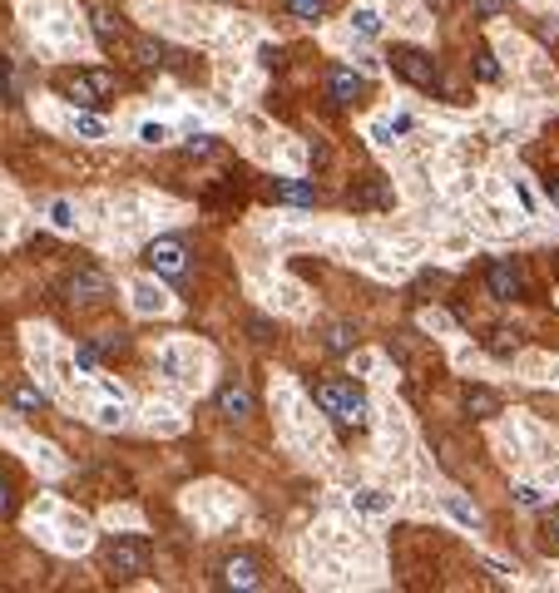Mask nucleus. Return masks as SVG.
<instances>
[{
    "label": "nucleus",
    "instance_id": "f3484780",
    "mask_svg": "<svg viewBox=\"0 0 559 593\" xmlns=\"http://www.w3.org/2000/svg\"><path fill=\"white\" fill-rule=\"evenodd\" d=\"M485 347H490V356H515V351H520V337H515L510 327H495Z\"/></svg>",
    "mask_w": 559,
    "mask_h": 593
},
{
    "label": "nucleus",
    "instance_id": "cd10ccee",
    "mask_svg": "<svg viewBox=\"0 0 559 593\" xmlns=\"http://www.w3.org/2000/svg\"><path fill=\"white\" fill-rule=\"evenodd\" d=\"M95 361H99L95 341H89V347H79V351H75V366H79V371H95Z\"/></svg>",
    "mask_w": 559,
    "mask_h": 593
},
{
    "label": "nucleus",
    "instance_id": "f8f14e48",
    "mask_svg": "<svg viewBox=\"0 0 559 593\" xmlns=\"http://www.w3.org/2000/svg\"><path fill=\"white\" fill-rule=\"evenodd\" d=\"M327 95H332L337 104H356V95H362V74L337 64V70L327 74Z\"/></svg>",
    "mask_w": 559,
    "mask_h": 593
},
{
    "label": "nucleus",
    "instance_id": "ddd939ff",
    "mask_svg": "<svg viewBox=\"0 0 559 593\" xmlns=\"http://www.w3.org/2000/svg\"><path fill=\"white\" fill-rule=\"evenodd\" d=\"M465 415H475V421H490V415H500V396L490 391V386H465Z\"/></svg>",
    "mask_w": 559,
    "mask_h": 593
},
{
    "label": "nucleus",
    "instance_id": "20e7f679",
    "mask_svg": "<svg viewBox=\"0 0 559 593\" xmlns=\"http://www.w3.org/2000/svg\"><path fill=\"white\" fill-rule=\"evenodd\" d=\"M129 60L139 64V70H188L183 54L173 50V45L154 40V35H134V40H129Z\"/></svg>",
    "mask_w": 559,
    "mask_h": 593
},
{
    "label": "nucleus",
    "instance_id": "39448f33",
    "mask_svg": "<svg viewBox=\"0 0 559 593\" xmlns=\"http://www.w3.org/2000/svg\"><path fill=\"white\" fill-rule=\"evenodd\" d=\"M144 267L159 277H188V253H183L179 238H154V243L144 247Z\"/></svg>",
    "mask_w": 559,
    "mask_h": 593
},
{
    "label": "nucleus",
    "instance_id": "bb28decb",
    "mask_svg": "<svg viewBox=\"0 0 559 593\" xmlns=\"http://www.w3.org/2000/svg\"><path fill=\"white\" fill-rule=\"evenodd\" d=\"M535 35L545 45H559V21H535Z\"/></svg>",
    "mask_w": 559,
    "mask_h": 593
},
{
    "label": "nucleus",
    "instance_id": "c9c22d12",
    "mask_svg": "<svg viewBox=\"0 0 559 593\" xmlns=\"http://www.w3.org/2000/svg\"><path fill=\"white\" fill-rule=\"evenodd\" d=\"M263 64H268V70H278V64H282V50H272V45H268V50H263Z\"/></svg>",
    "mask_w": 559,
    "mask_h": 593
},
{
    "label": "nucleus",
    "instance_id": "f704fd0d",
    "mask_svg": "<svg viewBox=\"0 0 559 593\" xmlns=\"http://www.w3.org/2000/svg\"><path fill=\"white\" fill-rule=\"evenodd\" d=\"M99 421H104V425H124V411H114V405H109V411H99Z\"/></svg>",
    "mask_w": 559,
    "mask_h": 593
},
{
    "label": "nucleus",
    "instance_id": "c85d7f7f",
    "mask_svg": "<svg viewBox=\"0 0 559 593\" xmlns=\"http://www.w3.org/2000/svg\"><path fill=\"white\" fill-rule=\"evenodd\" d=\"M50 218H54V228H75V213H70V203H54Z\"/></svg>",
    "mask_w": 559,
    "mask_h": 593
},
{
    "label": "nucleus",
    "instance_id": "6e6552de",
    "mask_svg": "<svg viewBox=\"0 0 559 593\" xmlns=\"http://www.w3.org/2000/svg\"><path fill=\"white\" fill-rule=\"evenodd\" d=\"M70 296L75 302H104L109 296V277L99 272V267H79V272H70Z\"/></svg>",
    "mask_w": 559,
    "mask_h": 593
},
{
    "label": "nucleus",
    "instance_id": "393cba45",
    "mask_svg": "<svg viewBox=\"0 0 559 593\" xmlns=\"http://www.w3.org/2000/svg\"><path fill=\"white\" fill-rule=\"evenodd\" d=\"M475 5V15H485V21H500L505 15V0H471Z\"/></svg>",
    "mask_w": 559,
    "mask_h": 593
},
{
    "label": "nucleus",
    "instance_id": "5701e85b",
    "mask_svg": "<svg viewBox=\"0 0 559 593\" xmlns=\"http://www.w3.org/2000/svg\"><path fill=\"white\" fill-rule=\"evenodd\" d=\"M288 5L302 15V21H322V11H327V0H288Z\"/></svg>",
    "mask_w": 559,
    "mask_h": 593
},
{
    "label": "nucleus",
    "instance_id": "4468645a",
    "mask_svg": "<svg viewBox=\"0 0 559 593\" xmlns=\"http://www.w3.org/2000/svg\"><path fill=\"white\" fill-rule=\"evenodd\" d=\"M218 411H223L228 421L253 415V391H247V386H223V391H218Z\"/></svg>",
    "mask_w": 559,
    "mask_h": 593
},
{
    "label": "nucleus",
    "instance_id": "2eb2a0df",
    "mask_svg": "<svg viewBox=\"0 0 559 593\" xmlns=\"http://www.w3.org/2000/svg\"><path fill=\"white\" fill-rule=\"evenodd\" d=\"M322 347L332 351V356H346V351L356 347V327H352V322H327V327H322Z\"/></svg>",
    "mask_w": 559,
    "mask_h": 593
},
{
    "label": "nucleus",
    "instance_id": "6ab92c4d",
    "mask_svg": "<svg viewBox=\"0 0 559 593\" xmlns=\"http://www.w3.org/2000/svg\"><path fill=\"white\" fill-rule=\"evenodd\" d=\"M124 347H129V337H124V331H99V337H95V351H99V356H119Z\"/></svg>",
    "mask_w": 559,
    "mask_h": 593
},
{
    "label": "nucleus",
    "instance_id": "4be33fe9",
    "mask_svg": "<svg viewBox=\"0 0 559 593\" xmlns=\"http://www.w3.org/2000/svg\"><path fill=\"white\" fill-rule=\"evenodd\" d=\"M352 25H356V30H362V35H381V21H377V11H366V5H362V11H352Z\"/></svg>",
    "mask_w": 559,
    "mask_h": 593
},
{
    "label": "nucleus",
    "instance_id": "412c9836",
    "mask_svg": "<svg viewBox=\"0 0 559 593\" xmlns=\"http://www.w3.org/2000/svg\"><path fill=\"white\" fill-rule=\"evenodd\" d=\"M475 74H480V79H500V64H495V54L490 50H475Z\"/></svg>",
    "mask_w": 559,
    "mask_h": 593
},
{
    "label": "nucleus",
    "instance_id": "e433bc0d",
    "mask_svg": "<svg viewBox=\"0 0 559 593\" xmlns=\"http://www.w3.org/2000/svg\"><path fill=\"white\" fill-rule=\"evenodd\" d=\"M0 514H11V489L0 485Z\"/></svg>",
    "mask_w": 559,
    "mask_h": 593
},
{
    "label": "nucleus",
    "instance_id": "aec40b11",
    "mask_svg": "<svg viewBox=\"0 0 559 593\" xmlns=\"http://www.w3.org/2000/svg\"><path fill=\"white\" fill-rule=\"evenodd\" d=\"M356 509H366V514H387V495L381 489H362V495L352 499Z\"/></svg>",
    "mask_w": 559,
    "mask_h": 593
},
{
    "label": "nucleus",
    "instance_id": "0eeeda50",
    "mask_svg": "<svg viewBox=\"0 0 559 593\" xmlns=\"http://www.w3.org/2000/svg\"><path fill=\"white\" fill-rule=\"evenodd\" d=\"M485 287H490L495 302H515V296L525 292V277H520L515 263H490L485 267Z\"/></svg>",
    "mask_w": 559,
    "mask_h": 593
},
{
    "label": "nucleus",
    "instance_id": "a211bd4d",
    "mask_svg": "<svg viewBox=\"0 0 559 593\" xmlns=\"http://www.w3.org/2000/svg\"><path fill=\"white\" fill-rule=\"evenodd\" d=\"M89 21H95L99 45H104V50H114V45H119V25H114V15H109V11H95Z\"/></svg>",
    "mask_w": 559,
    "mask_h": 593
},
{
    "label": "nucleus",
    "instance_id": "4c0bfd02",
    "mask_svg": "<svg viewBox=\"0 0 559 593\" xmlns=\"http://www.w3.org/2000/svg\"><path fill=\"white\" fill-rule=\"evenodd\" d=\"M545 193H549V198L559 203V179H545Z\"/></svg>",
    "mask_w": 559,
    "mask_h": 593
},
{
    "label": "nucleus",
    "instance_id": "f257e3e1",
    "mask_svg": "<svg viewBox=\"0 0 559 593\" xmlns=\"http://www.w3.org/2000/svg\"><path fill=\"white\" fill-rule=\"evenodd\" d=\"M99 559H104L109 573L134 579V573L149 569V539H139V534H109V539L99 544Z\"/></svg>",
    "mask_w": 559,
    "mask_h": 593
},
{
    "label": "nucleus",
    "instance_id": "423d86ee",
    "mask_svg": "<svg viewBox=\"0 0 559 593\" xmlns=\"http://www.w3.org/2000/svg\"><path fill=\"white\" fill-rule=\"evenodd\" d=\"M346 208H391V188L381 173H366V179H356L352 188H346Z\"/></svg>",
    "mask_w": 559,
    "mask_h": 593
},
{
    "label": "nucleus",
    "instance_id": "473e14b6",
    "mask_svg": "<svg viewBox=\"0 0 559 593\" xmlns=\"http://www.w3.org/2000/svg\"><path fill=\"white\" fill-rule=\"evenodd\" d=\"M426 5H430V11H436V21H446V15L455 11V0H426Z\"/></svg>",
    "mask_w": 559,
    "mask_h": 593
},
{
    "label": "nucleus",
    "instance_id": "a878e982",
    "mask_svg": "<svg viewBox=\"0 0 559 593\" xmlns=\"http://www.w3.org/2000/svg\"><path fill=\"white\" fill-rule=\"evenodd\" d=\"M183 154H188V159H213V154H218V144H213V138H194V144L183 148Z\"/></svg>",
    "mask_w": 559,
    "mask_h": 593
},
{
    "label": "nucleus",
    "instance_id": "1a4fd4ad",
    "mask_svg": "<svg viewBox=\"0 0 559 593\" xmlns=\"http://www.w3.org/2000/svg\"><path fill=\"white\" fill-rule=\"evenodd\" d=\"M337 425H342V430H362L366 421H371V411H366V396L356 391V386H346L342 391V401H337Z\"/></svg>",
    "mask_w": 559,
    "mask_h": 593
},
{
    "label": "nucleus",
    "instance_id": "c756f323",
    "mask_svg": "<svg viewBox=\"0 0 559 593\" xmlns=\"http://www.w3.org/2000/svg\"><path fill=\"white\" fill-rule=\"evenodd\" d=\"M139 307H144V312H154V307L163 312V292L154 296V287H139Z\"/></svg>",
    "mask_w": 559,
    "mask_h": 593
},
{
    "label": "nucleus",
    "instance_id": "7c9ffc66",
    "mask_svg": "<svg viewBox=\"0 0 559 593\" xmlns=\"http://www.w3.org/2000/svg\"><path fill=\"white\" fill-rule=\"evenodd\" d=\"M545 549H549V554H559V514L545 524Z\"/></svg>",
    "mask_w": 559,
    "mask_h": 593
},
{
    "label": "nucleus",
    "instance_id": "2f4dec72",
    "mask_svg": "<svg viewBox=\"0 0 559 593\" xmlns=\"http://www.w3.org/2000/svg\"><path fill=\"white\" fill-rule=\"evenodd\" d=\"M163 138H169V129H163V124H144V144H163Z\"/></svg>",
    "mask_w": 559,
    "mask_h": 593
},
{
    "label": "nucleus",
    "instance_id": "72a5a7b5",
    "mask_svg": "<svg viewBox=\"0 0 559 593\" xmlns=\"http://www.w3.org/2000/svg\"><path fill=\"white\" fill-rule=\"evenodd\" d=\"M79 134H89V138H99L104 129H99V119H79Z\"/></svg>",
    "mask_w": 559,
    "mask_h": 593
},
{
    "label": "nucleus",
    "instance_id": "b1692460",
    "mask_svg": "<svg viewBox=\"0 0 559 593\" xmlns=\"http://www.w3.org/2000/svg\"><path fill=\"white\" fill-rule=\"evenodd\" d=\"M515 505H525V509H545V495H539L535 485H515Z\"/></svg>",
    "mask_w": 559,
    "mask_h": 593
},
{
    "label": "nucleus",
    "instance_id": "9d476101",
    "mask_svg": "<svg viewBox=\"0 0 559 593\" xmlns=\"http://www.w3.org/2000/svg\"><path fill=\"white\" fill-rule=\"evenodd\" d=\"M223 583H228V589H258V583H263L258 559H253V554H233V559L223 564Z\"/></svg>",
    "mask_w": 559,
    "mask_h": 593
},
{
    "label": "nucleus",
    "instance_id": "f03ea898",
    "mask_svg": "<svg viewBox=\"0 0 559 593\" xmlns=\"http://www.w3.org/2000/svg\"><path fill=\"white\" fill-rule=\"evenodd\" d=\"M60 95H65L70 104L99 109V104H109V95H114V74L109 70H70V74H60Z\"/></svg>",
    "mask_w": 559,
    "mask_h": 593
},
{
    "label": "nucleus",
    "instance_id": "dca6fc26",
    "mask_svg": "<svg viewBox=\"0 0 559 593\" xmlns=\"http://www.w3.org/2000/svg\"><path fill=\"white\" fill-rule=\"evenodd\" d=\"M11 401H15V411H25V415H40L45 411V391H40V386H30V381H15L11 386Z\"/></svg>",
    "mask_w": 559,
    "mask_h": 593
},
{
    "label": "nucleus",
    "instance_id": "7ed1b4c3",
    "mask_svg": "<svg viewBox=\"0 0 559 593\" xmlns=\"http://www.w3.org/2000/svg\"><path fill=\"white\" fill-rule=\"evenodd\" d=\"M387 60H391V70H396V79H406V85H416V89L441 85V64H436V54L416 50V45H396Z\"/></svg>",
    "mask_w": 559,
    "mask_h": 593
},
{
    "label": "nucleus",
    "instance_id": "9b49d317",
    "mask_svg": "<svg viewBox=\"0 0 559 593\" xmlns=\"http://www.w3.org/2000/svg\"><path fill=\"white\" fill-rule=\"evenodd\" d=\"M272 198L292 203V208H313V203H317V183H307V179H272Z\"/></svg>",
    "mask_w": 559,
    "mask_h": 593
}]
</instances>
